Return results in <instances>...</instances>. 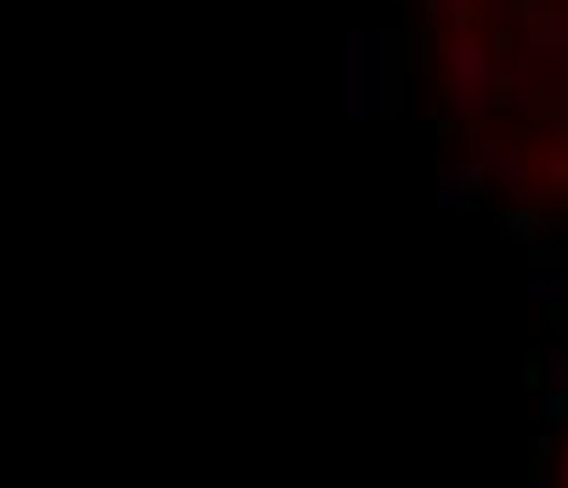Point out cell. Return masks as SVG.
I'll return each mask as SVG.
<instances>
[{
	"label": "cell",
	"instance_id": "obj_1",
	"mask_svg": "<svg viewBox=\"0 0 568 488\" xmlns=\"http://www.w3.org/2000/svg\"><path fill=\"white\" fill-rule=\"evenodd\" d=\"M426 74L466 171L568 222V0H426Z\"/></svg>",
	"mask_w": 568,
	"mask_h": 488
},
{
	"label": "cell",
	"instance_id": "obj_2",
	"mask_svg": "<svg viewBox=\"0 0 568 488\" xmlns=\"http://www.w3.org/2000/svg\"><path fill=\"white\" fill-rule=\"evenodd\" d=\"M562 488H568V460H562Z\"/></svg>",
	"mask_w": 568,
	"mask_h": 488
}]
</instances>
